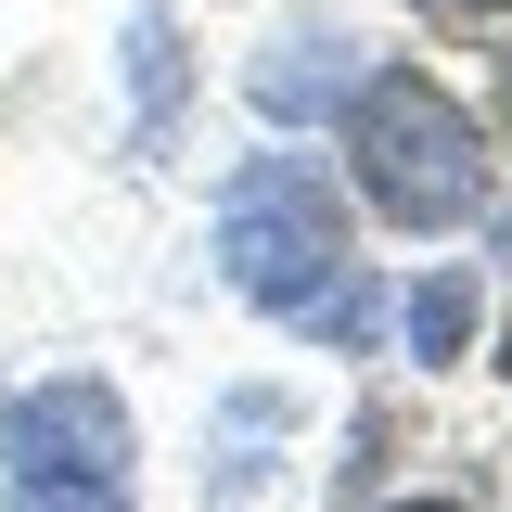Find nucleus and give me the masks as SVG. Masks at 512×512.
I'll list each match as a JSON object with an SVG mask.
<instances>
[{"instance_id": "obj_1", "label": "nucleus", "mask_w": 512, "mask_h": 512, "mask_svg": "<svg viewBox=\"0 0 512 512\" xmlns=\"http://www.w3.org/2000/svg\"><path fill=\"white\" fill-rule=\"evenodd\" d=\"M346 192L384 231H461L487 218V128L436 64H372L346 90Z\"/></svg>"}, {"instance_id": "obj_2", "label": "nucleus", "mask_w": 512, "mask_h": 512, "mask_svg": "<svg viewBox=\"0 0 512 512\" xmlns=\"http://www.w3.org/2000/svg\"><path fill=\"white\" fill-rule=\"evenodd\" d=\"M333 269H359V218H346V192L320 180V154H244L218 180V282L244 308L295 320Z\"/></svg>"}, {"instance_id": "obj_3", "label": "nucleus", "mask_w": 512, "mask_h": 512, "mask_svg": "<svg viewBox=\"0 0 512 512\" xmlns=\"http://www.w3.org/2000/svg\"><path fill=\"white\" fill-rule=\"evenodd\" d=\"M141 487V423L103 372L26 384L0 410V512H128Z\"/></svg>"}, {"instance_id": "obj_4", "label": "nucleus", "mask_w": 512, "mask_h": 512, "mask_svg": "<svg viewBox=\"0 0 512 512\" xmlns=\"http://www.w3.org/2000/svg\"><path fill=\"white\" fill-rule=\"evenodd\" d=\"M346 90H359V64H346V39L333 26H308V39H269V52L244 64V103L269 128H320V116H346Z\"/></svg>"}, {"instance_id": "obj_5", "label": "nucleus", "mask_w": 512, "mask_h": 512, "mask_svg": "<svg viewBox=\"0 0 512 512\" xmlns=\"http://www.w3.org/2000/svg\"><path fill=\"white\" fill-rule=\"evenodd\" d=\"M474 320H487V282H474V269H423V282L397 295V346H410V372L474 359Z\"/></svg>"}, {"instance_id": "obj_6", "label": "nucleus", "mask_w": 512, "mask_h": 512, "mask_svg": "<svg viewBox=\"0 0 512 512\" xmlns=\"http://www.w3.org/2000/svg\"><path fill=\"white\" fill-rule=\"evenodd\" d=\"M295 333H308V346H372V333H384V282H372V269H333L308 308H295Z\"/></svg>"}, {"instance_id": "obj_7", "label": "nucleus", "mask_w": 512, "mask_h": 512, "mask_svg": "<svg viewBox=\"0 0 512 512\" xmlns=\"http://www.w3.org/2000/svg\"><path fill=\"white\" fill-rule=\"evenodd\" d=\"M128 77H141V141H167V103H180V39H167V13L128 26Z\"/></svg>"}, {"instance_id": "obj_8", "label": "nucleus", "mask_w": 512, "mask_h": 512, "mask_svg": "<svg viewBox=\"0 0 512 512\" xmlns=\"http://www.w3.org/2000/svg\"><path fill=\"white\" fill-rule=\"evenodd\" d=\"M384 448H397V410H359V436H346V461H333V500H372Z\"/></svg>"}, {"instance_id": "obj_9", "label": "nucleus", "mask_w": 512, "mask_h": 512, "mask_svg": "<svg viewBox=\"0 0 512 512\" xmlns=\"http://www.w3.org/2000/svg\"><path fill=\"white\" fill-rule=\"evenodd\" d=\"M423 13H448V26H512V0H423Z\"/></svg>"}, {"instance_id": "obj_10", "label": "nucleus", "mask_w": 512, "mask_h": 512, "mask_svg": "<svg viewBox=\"0 0 512 512\" xmlns=\"http://www.w3.org/2000/svg\"><path fill=\"white\" fill-rule=\"evenodd\" d=\"M487 372H500V384H512V308H500V346H487Z\"/></svg>"}, {"instance_id": "obj_11", "label": "nucleus", "mask_w": 512, "mask_h": 512, "mask_svg": "<svg viewBox=\"0 0 512 512\" xmlns=\"http://www.w3.org/2000/svg\"><path fill=\"white\" fill-rule=\"evenodd\" d=\"M500 128H512V26H500Z\"/></svg>"}, {"instance_id": "obj_12", "label": "nucleus", "mask_w": 512, "mask_h": 512, "mask_svg": "<svg viewBox=\"0 0 512 512\" xmlns=\"http://www.w3.org/2000/svg\"><path fill=\"white\" fill-rule=\"evenodd\" d=\"M384 512H474V500H384Z\"/></svg>"}]
</instances>
